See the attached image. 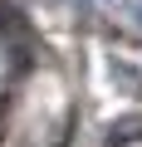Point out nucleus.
I'll return each mask as SVG.
<instances>
[{
    "mask_svg": "<svg viewBox=\"0 0 142 147\" xmlns=\"http://www.w3.org/2000/svg\"><path fill=\"white\" fill-rule=\"evenodd\" d=\"M137 137H142V118H127V123L108 127V147H122V142H137Z\"/></svg>",
    "mask_w": 142,
    "mask_h": 147,
    "instance_id": "obj_2",
    "label": "nucleus"
},
{
    "mask_svg": "<svg viewBox=\"0 0 142 147\" xmlns=\"http://www.w3.org/2000/svg\"><path fill=\"white\" fill-rule=\"evenodd\" d=\"M25 34H30L25 15L15 5H0V39H5V49H25Z\"/></svg>",
    "mask_w": 142,
    "mask_h": 147,
    "instance_id": "obj_1",
    "label": "nucleus"
}]
</instances>
